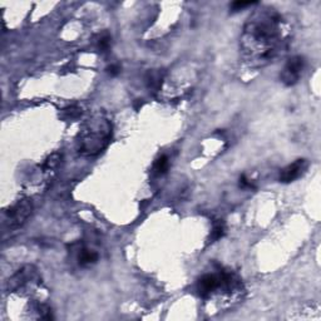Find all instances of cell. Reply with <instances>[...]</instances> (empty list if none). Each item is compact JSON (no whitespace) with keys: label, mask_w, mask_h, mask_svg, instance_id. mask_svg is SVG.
Instances as JSON below:
<instances>
[{"label":"cell","mask_w":321,"mask_h":321,"mask_svg":"<svg viewBox=\"0 0 321 321\" xmlns=\"http://www.w3.org/2000/svg\"><path fill=\"white\" fill-rule=\"evenodd\" d=\"M107 73L111 74L112 77H116V75H118V74L121 73V67L118 66V64H112V66H109L108 68H107Z\"/></svg>","instance_id":"5bb4252c"},{"label":"cell","mask_w":321,"mask_h":321,"mask_svg":"<svg viewBox=\"0 0 321 321\" xmlns=\"http://www.w3.org/2000/svg\"><path fill=\"white\" fill-rule=\"evenodd\" d=\"M112 140V122L104 113H94L85 121L79 132V152L93 157L107 148Z\"/></svg>","instance_id":"7a4b0ae2"},{"label":"cell","mask_w":321,"mask_h":321,"mask_svg":"<svg viewBox=\"0 0 321 321\" xmlns=\"http://www.w3.org/2000/svg\"><path fill=\"white\" fill-rule=\"evenodd\" d=\"M163 75H165V73L162 71H159V69L148 71L147 74H146V84H147L148 89H151L153 92L159 91L161 85H162Z\"/></svg>","instance_id":"52a82bcc"},{"label":"cell","mask_w":321,"mask_h":321,"mask_svg":"<svg viewBox=\"0 0 321 321\" xmlns=\"http://www.w3.org/2000/svg\"><path fill=\"white\" fill-rule=\"evenodd\" d=\"M40 276L38 270L33 265H25L20 270H18L14 275L8 280V291H25L29 287L35 286L39 284Z\"/></svg>","instance_id":"3957f363"},{"label":"cell","mask_w":321,"mask_h":321,"mask_svg":"<svg viewBox=\"0 0 321 321\" xmlns=\"http://www.w3.org/2000/svg\"><path fill=\"white\" fill-rule=\"evenodd\" d=\"M290 44V28L280 13L265 8L253 13L242 29L240 47L247 66L262 68L282 55Z\"/></svg>","instance_id":"6da1fadb"},{"label":"cell","mask_w":321,"mask_h":321,"mask_svg":"<svg viewBox=\"0 0 321 321\" xmlns=\"http://www.w3.org/2000/svg\"><path fill=\"white\" fill-rule=\"evenodd\" d=\"M99 259L97 251L89 250V248H82L78 253V262L80 266H91V265L96 264Z\"/></svg>","instance_id":"ba28073f"},{"label":"cell","mask_w":321,"mask_h":321,"mask_svg":"<svg viewBox=\"0 0 321 321\" xmlns=\"http://www.w3.org/2000/svg\"><path fill=\"white\" fill-rule=\"evenodd\" d=\"M305 58L301 55H294L287 60L282 68L280 79L287 87H293L300 80L301 74L305 69Z\"/></svg>","instance_id":"5b68a950"},{"label":"cell","mask_w":321,"mask_h":321,"mask_svg":"<svg viewBox=\"0 0 321 321\" xmlns=\"http://www.w3.org/2000/svg\"><path fill=\"white\" fill-rule=\"evenodd\" d=\"M226 232V226H224V222L222 220H216L213 222V227L212 231H211L210 235V242H216L219 241L220 239H222Z\"/></svg>","instance_id":"9c48e42d"},{"label":"cell","mask_w":321,"mask_h":321,"mask_svg":"<svg viewBox=\"0 0 321 321\" xmlns=\"http://www.w3.org/2000/svg\"><path fill=\"white\" fill-rule=\"evenodd\" d=\"M168 168H170V159H168L166 154H163V156L158 157L156 159V162L153 165V172L158 174V176H161V174H165L167 172Z\"/></svg>","instance_id":"30bf717a"},{"label":"cell","mask_w":321,"mask_h":321,"mask_svg":"<svg viewBox=\"0 0 321 321\" xmlns=\"http://www.w3.org/2000/svg\"><path fill=\"white\" fill-rule=\"evenodd\" d=\"M307 168H309V161H307V159H296L293 163H290V165H287L285 168H282L281 172H280L279 181L281 182V183H291V182H295L296 179L304 176Z\"/></svg>","instance_id":"8992f818"},{"label":"cell","mask_w":321,"mask_h":321,"mask_svg":"<svg viewBox=\"0 0 321 321\" xmlns=\"http://www.w3.org/2000/svg\"><path fill=\"white\" fill-rule=\"evenodd\" d=\"M33 213V202L29 198L19 199L5 212V221L10 228L23 226Z\"/></svg>","instance_id":"277c9868"},{"label":"cell","mask_w":321,"mask_h":321,"mask_svg":"<svg viewBox=\"0 0 321 321\" xmlns=\"http://www.w3.org/2000/svg\"><path fill=\"white\" fill-rule=\"evenodd\" d=\"M239 185H240V187L244 188V190H253V188H256V186L253 185L252 179L247 178V177L245 176V174H242V176L240 177Z\"/></svg>","instance_id":"4fadbf2b"},{"label":"cell","mask_w":321,"mask_h":321,"mask_svg":"<svg viewBox=\"0 0 321 321\" xmlns=\"http://www.w3.org/2000/svg\"><path fill=\"white\" fill-rule=\"evenodd\" d=\"M80 111H82V109H79L78 107H71V108L67 109L66 113L68 114V117H71V118H75V117H78L82 113Z\"/></svg>","instance_id":"9a60e30c"},{"label":"cell","mask_w":321,"mask_h":321,"mask_svg":"<svg viewBox=\"0 0 321 321\" xmlns=\"http://www.w3.org/2000/svg\"><path fill=\"white\" fill-rule=\"evenodd\" d=\"M112 44V37L105 31V33H102L99 34L97 39V47L100 51H107L109 48H111Z\"/></svg>","instance_id":"8fae6325"},{"label":"cell","mask_w":321,"mask_h":321,"mask_svg":"<svg viewBox=\"0 0 321 321\" xmlns=\"http://www.w3.org/2000/svg\"><path fill=\"white\" fill-rule=\"evenodd\" d=\"M255 4L257 3H256V1H233L230 8L232 9V12H240V10H242V9L246 8V6L255 5Z\"/></svg>","instance_id":"7c38bea8"}]
</instances>
